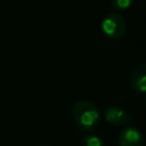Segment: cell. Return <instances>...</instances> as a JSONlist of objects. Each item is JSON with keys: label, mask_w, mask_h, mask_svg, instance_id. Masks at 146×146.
Masks as SVG:
<instances>
[{"label": "cell", "mask_w": 146, "mask_h": 146, "mask_svg": "<svg viewBox=\"0 0 146 146\" xmlns=\"http://www.w3.org/2000/svg\"><path fill=\"white\" fill-rule=\"evenodd\" d=\"M72 114L75 124L82 131H92L100 124L99 108L91 100H78L73 106Z\"/></svg>", "instance_id": "obj_1"}, {"label": "cell", "mask_w": 146, "mask_h": 146, "mask_svg": "<svg viewBox=\"0 0 146 146\" xmlns=\"http://www.w3.org/2000/svg\"><path fill=\"white\" fill-rule=\"evenodd\" d=\"M100 26L104 34L113 40L121 39L127 32V22L124 17L116 11L108 13L103 18Z\"/></svg>", "instance_id": "obj_2"}, {"label": "cell", "mask_w": 146, "mask_h": 146, "mask_svg": "<svg viewBox=\"0 0 146 146\" xmlns=\"http://www.w3.org/2000/svg\"><path fill=\"white\" fill-rule=\"evenodd\" d=\"M104 119L107 123L114 127H123L127 125L130 122V115L129 113L121 106L112 105L106 107L104 111Z\"/></svg>", "instance_id": "obj_3"}, {"label": "cell", "mask_w": 146, "mask_h": 146, "mask_svg": "<svg viewBox=\"0 0 146 146\" xmlns=\"http://www.w3.org/2000/svg\"><path fill=\"white\" fill-rule=\"evenodd\" d=\"M117 143L120 146H144V137L138 128L129 125L120 131Z\"/></svg>", "instance_id": "obj_4"}, {"label": "cell", "mask_w": 146, "mask_h": 146, "mask_svg": "<svg viewBox=\"0 0 146 146\" xmlns=\"http://www.w3.org/2000/svg\"><path fill=\"white\" fill-rule=\"evenodd\" d=\"M129 83L133 91L146 94V64H139L131 71Z\"/></svg>", "instance_id": "obj_5"}, {"label": "cell", "mask_w": 146, "mask_h": 146, "mask_svg": "<svg viewBox=\"0 0 146 146\" xmlns=\"http://www.w3.org/2000/svg\"><path fill=\"white\" fill-rule=\"evenodd\" d=\"M82 146H105L102 138L96 135H87L82 138Z\"/></svg>", "instance_id": "obj_6"}, {"label": "cell", "mask_w": 146, "mask_h": 146, "mask_svg": "<svg viewBox=\"0 0 146 146\" xmlns=\"http://www.w3.org/2000/svg\"><path fill=\"white\" fill-rule=\"evenodd\" d=\"M131 2H132V0H111L112 8L116 13L127 10L131 6Z\"/></svg>", "instance_id": "obj_7"}, {"label": "cell", "mask_w": 146, "mask_h": 146, "mask_svg": "<svg viewBox=\"0 0 146 146\" xmlns=\"http://www.w3.org/2000/svg\"><path fill=\"white\" fill-rule=\"evenodd\" d=\"M145 104H146V99H145Z\"/></svg>", "instance_id": "obj_8"}]
</instances>
